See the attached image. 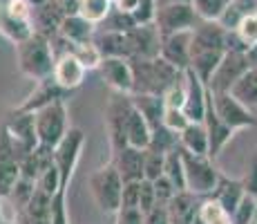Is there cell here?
<instances>
[{
	"label": "cell",
	"mask_w": 257,
	"mask_h": 224,
	"mask_svg": "<svg viewBox=\"0 0 257 224\" xmlns=\"http://www.w3.org/2000/svg\"><path fill=\"white\" fill-rule=\"evenodd\" d=\"M226 52V27L217 21H201L192 29V54L188 69H192L208 86Z\"/></svg>",
	"instance_id": "1"
},
{
	"label": "cell",
	"mask_w": 257,
	"mask_h": 224,
	"mask_svg": "<svg viewBox=\"0 0 257 224\" xmlns=\"http://www.w3.org/2000/svg\"><path fill=\"white\" fill-rule=\"evenodd\" d=\"M16 63L23 77L32 79L34 83L45 81L54 74V65H56L52 41L43 34L34 32L27 41L16 45Z\"/></svg>",
	"instance_id": "2"
},
{
	"label": "cell",
	"mask_w": 257,
	"mask_h": 224,
	"mask_svg": "<svg viewBox=\"0 0 257 224\" xmlns=\"http://www.w3.org/2000/svg\"><path fill=\"white\" fill-rule=\"evenodd\" d=\"M132 74H135V92L132 94H157L164 97L168 88H172L184 72L170 65L161 56L157 58H130Z\"/></svg>",
	"instance_id": "3"
},
{
	"label": "cell",
	"mask_w": 257,
	"mask_h": 224,
	"mask_svg": "<svg viewBox=\"0 0 257 224\" xmlns=\"http://www.w3.org/2000/svg\"><path fill=\"white\" fill-rule=\"evenodd\" d=\"M181 155H184V171H186V191H192L199 197H210L221 177L219 168L215 166V162L210 157L192 155L184 148H181Z\"/></svg>",
	"instance_id": "4"
},
{
	"label": "cell",
	"mask_w": 257,
	"mask_h": 224,
	"mask_svg": "<svg viewBox=\"0 0 257 224\" xmlns=\"http://www.w3.org/2000/svg\"><path fill=\"white\" fill-rule=\"evenodd\" d=\"M90 191L96 202V206L103 213H118L121 208V195H123V179L118 175L114 164L98 168L90 175Z\"/></svg>",
	"instance_id": "5"
},
{
	"label": "cell",
	"mask_w": 257,
	"mask_h": 224,
	"mask_svg": "<svg viewBox=\"0 0 257 224\" xmlns=\"http://www.w3.org/2000/svg\"><path fill=\"white\" fill-rule=\"evenodd\" d=\"M36 114V132H38V146L45 148H56L58 143L65 139V134L70 132V123H67V108L65 101L52 103Z\"/></svg>",
	"instance_id": "6"
},
{
	"label": "cell",
	"mask_w": 257,
	"mask_h": 224,
	"mask_svg": "<svg viewBox=\"0 0 257 224\" xmlns=\"http://www.w3.org/2000/svg\"><path fill=\"white\" fill-rule=\"evenodd\" d=\"M83 146H85V134H83V130L81 128H70L65 139L54 148V162H56V168L61 173V191L58 193H67V188H70L72 175L78 166Z\"/></svg>",
	"instance_id": "7"
},
{
	"label": "cell",
	"mask_w": 257,
	"mask_h": 224,
	"mask_svg": "<svg viewBox=\"0 0 257 224\" xmlns=\"http://www.w3.org/2000/svg\"><path fill=\"white\" fill-rule=\"evenodd\" d=\"M132 106V97L130 94H121V92H112L107 99L105 106V130L107 139H110V148L112 155L118 153L121 148L127 146L125 139V119Z\"/></svg>",
	"instance_id": "8"
},
{
	"label": "cell",
	"mask_w": 257,
	"mask_h": 224,
	"mask_svg": "<svg viewBox=\"0 0 257 224\" xmlns=\"http://www.w3.org/2000/svg\"><path fill=\"white\" fill-rule=\"evenodd\" d=\"M199 23H201V18L197 16L192 3L161 5V7L157 9V18H155V25L161 36L179 34V32H192Z\"/></svg>",
	"instance_id": "9"
},
{
	"label": "cell",
	"mask_w": 257,
	"mask_h": 224,
	"mask_svg": "<svg viewBox=\"0 0 257 224\" xmlns=\"http://www.w3.org/2000/svg\"><path fill=\"white\" fill-rule=\"evenodd\" d=\"M212 108H215L217 117L230 126L233 130H246V128L257 126V117L250 108H246L241 101H237L230 92H210Z\"/></svg>",
	"instance_id": "10"
},
{
	"label": "cell",
	"mask_w": 257,
	"mask_h": 224,
	"mask_svg": "<svg viewBox=\"0 0 257 224\" xmlns=\"http://www.w3.org/2000/svg\"><path fill=\"white\" fill-rule=\"evenodd\" d=\"M250 69L246 52H226V56L221 58V63L217 65L215 74H212L208 90L210 92H230L235 88V83L244 77Z\"/></svg>",
	"instance_id": "11"
},
{
	"label": "cell",
	"mask_w": 257,
	"mask_h": 224,
	"mask_svg": "<svg viewBox=\"0 0 257 224\" xmlns=\"http://www.w3.org/2000/svg\"><path fill=\"white\" fill-rule=\"evenodd\" d=\"M32 3H34V14H32L34 32L43 34L47 38L56 36L63 21L67 18L61 3L58 0H32Z\"/></svg>",
	"instance_id": "12"
},
{
	"label": "cell",
	"mask_w": 257,
	"mask_h": 224,
	"mask_svg": "<svg viewBox=\"0 0 257 224\" xmlns=\"http://www.w3.org/2000/svg\"><path fill=\"white\" fill-rule=\"evenodd\" d=\"M98 72H101V79L112 92H135V74H132L130 58H103Z\"/></svg>",
	"instance_id": "13"
},
{
	"label": "cell",
	"mask_w": 257,
	"mask_h": 224,
	"mask_svg": "<svg viewBox=\"0 0 257 224\" xmlns=\"http://www.w3.org/2000/svg\"><path fill=\"white\" fill-rule=\"evenodd\" d=\"M208 94L210 90L197 77L192 69H186V103L184 112L190 121L204 123L206 119V108H208Z\"/></svg>",
	"instance_id": "14"
},
{
	"label": "cell",
	"mask_w": 257,
	"mask_h": 224,
	"mask_svg": "<svg viewBox=\"0 0 257 224\" xmlns=\"http://www.w3.org/2000/svg\"><path fill=\"white\" fill-rule=\"evenodd\" d=\"M190 54H192V32H179L161 36V52L159 56L168 61L177 69L186 72L190 67Z\"/></svg>",
	"instance_id": "15"
},
{
	"label": "cell",
	"mask_w": 257,
	"mask_h": 224,
	"mask_svg": "<svg viewBox=\"0 0 257 224\" xmlns=\"http://www.w3.org/2000/svg\"><path fill=\"white\" fill-rule=\"evenodd\" d=\"M70 94L72 92H67L65 88H61L56 81H54V77H49V79H45V81L36 83L34 92L27 94V99H25L16 110H21V112H36V110H41V108H45V106H52V103L65 101V99H70Z\"/></svg>",
	"instance_id": "16"
},
{
	"label": "cell",
	"mask_w": 257,
	"mask_h": 224,
	"mask_svg": "<svg viewBox=\"0 0 257 224\" xmlns=\"http://www.w3.org/2000/svg\"><path fill=\"white\" fill-rule=\"evenodd\" d=\"M132 45V58H157L161 52V34L157 25H139L127 32Z\"/></svg>",
	"instance_id": "17"
},
{
	"label": "cell",
	"mask_w": 257,
	"mask_h": 224,
	"mask_svg": "<svg viewBox=\"0 0 257 224\" xmlns=\"http://www.w3.org/2000/svg\"><path fill=\"white\" fill-rule=\"evenodd\" d=\"M7 130L23 143L27 151L38 148V132H36V114L34 112H21V110H12L5 119Z\"/></svg>",
	"instance_id": "18"
},
{
	"label": "cell",
	"mask_w": 257,
	"mask_h": 224,
	"mask_svg": "<svg viewBox=\"0 0 257 224\" xmlns=\"http://www.w3.org/2000/svg\"><path fill=\"white\" fill-rule=\"evenodd\" d=\"M112 164L116 166L118 175L123 182H141L143 177V166H146V151L135 146H125L118 153L112 155Z\"/></svg>",
	"instance_id": "19"
},
{
	"label": "cell",
	"mask_w": 257,
	"mask_h": 224,
	"mask_svg": "<svg viewBox=\"0 0 257 224\" xmlns=\"http://www.w3.org/2000/svg\"><path fill=\"white\" fill-rule=\"evenodd\" d=\"M85 65L78 61L74 54H63V56L56 58V65H54V81L61 88H65L67 92H74L83 86L85 81Z\"/></svg>",
	"instance_id": "20"
},
{
	"label": "cell",
	"mask_w": 257,
	"mask_h": 224,
	"mask_svg": "<svg viewBox=\"0 0 257 224\" xmlns=\"http://www.w3.org/2000/svg\"><path fill=\"white\" fill-rule=\"evenodd\" d=\"M206 130H208V139H210V153L208 157L212 162H217V157L221 155V151L226 148V143L230 141V139L235 137V130L230 126H226L224 121H221L219 117H217L215 108H212V99L208 94V108H206Z\"/></svg>",
	"instance_id": "21"
},
{
	"label": "cell",
	"mask_w": 257,
	"mask_h": 224,
	"mask_svg": "<svg viewBox=\"0 0 257 224\" xmlns=\"http://www.w3.org/2000/svg\"><path fill=\"white\" fill-rule=\"evenodd\" d=\"M204 197L195 195L192 191H179L172 202L168 204V215H170L172 224H195L199 217V206Z\"/></svg>",
	"instance_id": "22"
},
{
	"label": "cell",
	"mask_w": 257,
	"mask_h": 224,
	"mask_svg": "<svg viewBox=\"0 0 257 224\" xmlns=\"http://www.w3.org/2000/svg\"><path fill=\"white\" fill-rule=\"evenodd\" d=\"M94 45L101 49L103 58H132V45L127 34L123 32H105L96 29Z\"/></svg>",
	"instance_id": "23"
},
{
	"label": "cell",
	"mask_w": 257,
	"mask_h": 224,
	"mask_svg": "<svg viewBox=\"0 0 257 224\" xmlns=\"http://www.w3.org/2000/svg\"><path fill=\"white\" fill-rule=\"evenodd\" d=\"M125 139H127V146L141 148V151H146L152 141L150 123L146 121V117L141 114V110L135 106V101H132L130 112H127V119H125Z\"/></svg>",
	"instance_id": "24"
},
{
	"label": "cell",
	"mask_w": 257,
	"mask_h": 224,
	"mask_svg": "<svg viewBox=\"0 0 257 224\" xmlns=\"http://www.w3.org/2000/svg\"><path fill=\"white\" fill-rule=\"evenodd\" d=\"M210 197H212L215 202H219L221 206H224L226 211L233 215L235 208L239 206L241 200L246 197L244 182H241V179H233V177H228V175H224V173H221L219 182H217V188L212 191Z\"/></svg>",
	"instance_id": "25"
},
{
	"label": "cell",
	"mask_w": 257,
	"mask_h": 224,
	"mask_svg": "<svg viewBox=\"0 0 257 224\" xmlns=\"http://www.w3.org/2000/svg\"><path fill=\"white\" fill-rule=\"evenodd\" d=\"M96 29H98L96 25H92L90 21H85L81 14H72V16H67L65 21H63L58 34H61L63 38H67L72 45H85V43L94 41Z\"/></svg>",
	"instance_id": "26"
},
{
	"label": "cell",
	"mask_w": 257,
	"mask_h": 224,
	"mask_svg": "<svg viewBox=\"0 0 257 224\" xmlns=\"http://www.w3.org/2000/svg\"><path fill=\"white\" fill-rule=\"evenodd\" d=\"M179 146L184 151L192 153V155H204L208 157L210 153V139H208V130H206V123H188L186 130L179 132Z\"/></svg>",
	"instance_id": "27"
},
{
	"label": "cell",
	"mask_w": 257,
	"mask_h": 224,
	"mask_svg": "<svg viewBox=\"0 0 257 224\" xmlns=\"http://www.w3.org/2000/svg\"><path fill=\"white\" fill-rule=\"evenodd\" d=\"M52 195L43 193L41 188H36L32 202L27 204L23 215H18L16 220H21L25 224H52Z\"/></svg>",
	"instance_id": "28"
},
{
	"label": "cell",
	"mask_w": 257,
	"mask_h": 224,
	"mask_svg": "<svg viewBox=\"0 0 257 224\" xmlns=\"http://www.w3.org/2000/svg\"><path fill=\"white\" fill-rule=\"evenodd\" d=\"M0 34H3L5 38H9L14 45H21L23 41H27L34 34V25L9 16V14L5 12V7L0 5Z\"/></svg>",
	"instance_id": "29"
},
{
	"label": "cell",
	"mask_w": 257,
	"mask_h": 224,
	"mask_svg": "<svg viewBox=\"0 0 257 224\" xmlns=\"http://www.w3.org/2000/svg\"><path fill=\"white\" fill-rule=\"evenodd\" d=\"M248 16H257V0H233L219 23L226 29H237L239 23Z\"/></svg>",
	"instance_id": "30"
},
{
	"label": "cell",
	"mask_w": 257,
	"mask_h": 224,
	"mask_svg": "<svg viewBox=\"0 0 257 224\" xmlns=\"http://www.w3.org/2000/svg\"><path fill=\"white\" fill-rule=\"evenodd\" d=\"M230 94L241 101L246 108H257V69H248L239 81L235 83V88L230 90Z\"/></svg>",
	"instance_id": "31"
},
{
	"label": "cell",
	"mask_w": 257,
	"mask_h": 224,
	"mask_svg": "<svg viewBox=\"0 0 257 224\" xmlns=\"http://www.w3.org/2000/svg\"><path fill=\"white\" fill-rule=\"evenodd\" d=\"M112 9H114V0H81L78 3V14L96 27L110 16Z\"/></svg>",
	"instance_id": "32"
},
{
	"label": "cell",
	"mask_w": 257,
	"mask_h": 224,
	"mask_svg": "<svg viewBox=\"0 0 257 224\" xmlns=\"http://www.w3.org/2000/svg\"><path fill=\"white\" fill-rule=\"evenodd\" d=\"M164 175L177 186V191H186V171H184V155L181 148L177 146L166 155V171Z\"/></svg>",
	"instance_id": "33"
},
{
	"label": "cell",
	"mask_w": 257,
	"mask_h": 224,
	"mask_svg": "<svg viewBox=\"0 0 257 224\" xmlns=\"http://www.w3.org/2000/svg\"><path fill=\"white\" fill-rule=\"evenodd\" d=\"M199 222L201 224H233V215L219 202L212 200V197H204V202L199 206Z\"/></svg>",
	"instance_id": "34"
},
{
	"label": "cell",
	"mask_w": 257,
	"mask_h": 224,
	"mask_svg": "<svg viewBox=\"0 0 257 224\" xmlns=\"http://www.w3.org/2000/svg\"><path fill=\"white\" fill-rule=\"evenodd\" d=\"M34 193H36V182H32V179H23V177L18 179V184L14 186L12 195L7 197V200L14 204V208H16V217H18V215H23V213H25L27 204L32 202Z\"/></svg>",
	"instance_id": "35"
},
{
	"label": "cell",
	"mask_w": 257,
	"mask_h": 224,
	"mask_svg": "<svg viewBox=\"0 0 257 224\" xmlns=\"http://www.w3.org/2000/svg\"><path fill=\"white\" fill-rule=\"evenodd\" d=\"M230 3H233V0H192V7H195L197 16H199L201 21L219 23Z\"/></svg>",
	"instance_id": "36"
},
{
	"label": "cell",
	"mask_w": 257,
	"mask_h": 224,
	"mask_svg": "<svg viewBox=\"0 0 257 224\" xmlns=\"http://www.w3.org/2000/svg\"><path fill=\"white\" fill-rule=\"evenodd\" d=\"M135 27H139L135 21V16L132 14H125V12H121V9H112L110 12V16L105 18L101 25H98V29H105V32H123V34H127V32H132Z\"/></svg>",
	"instance_id": "37"
},
{
	"label": "cell",
	"mask_w": 257,
	"mask_h": 224,
	"mask_svg": "<svg viewBox=\"0 0 257 224\" xmlns=\"http://www.w3.org/2000/svg\"><path fill=\"white\" fill-rule=\"evenodd\" d=\"M18 179H21V166L18 164L0 162V200H7L12 195Z\"/></svg>",
	"instance_id": "38"
},
{
	"label": "cell",
	"mask_w": 257,
	"mask_h": 224,
	"mask_svg": "<svg viewBox=\"0 0 257 224\" xmlns=\"http://www.w3.org/2000/svg\"><path fill=\"white\" fill-rule=\"evenodd\" d=\"M166 155H168V153H159V151H152V148H146V166H143V177H146L148 182H157L159 177H164Z\"/></svg>",
	"instance_id": "39"
},
{
	"label": "cell",
	"mask_w": 257,
	"mask_h": 224,
	"mask_svg": "<svg viewBox=\"0 0 257 224\" xmlns=\"http://www.w3.org/2000/svg\"><path fill=\"white\" fill-rule=\"evenodd\" d=\"M72 54L85 65V69H98L103 63V54H101V49L94 45V41L85 43V45H74Z\"/></svg>",
	"instance_id": "40"
},
{
	"label": "cell",
	"mask_w": 257,
	"mask_h": 224,
	"mask_svg": "<svg viewBox=\"0 0 257 224\" xmlns=\"http://www.w3.org/2000/svg\"><path fill=\"white\" fill-rule=\"evenodd\" d=\"M36 188H41L43 193H47V195H52V197L61 191V173H58V168H56V162L41 173V177L36 179Z\"/></svg>",
	"instance_id": "41"
},
{
	"label": "cell",
	"mask_w": 257,
	"mask_h": 224,
	"mask_svg": "<svg viewBox=\"0 0 257 224\" xmlns=\"http://www.w3.org/2000/svg\"><path fill=\"white\" fill-rule=\"evenodd\" d=\"M164 103H166V108L184 110V103H186V72H184V79H179L175 86L168 88L164 92Z\"/></svg>",
	"instance_id": "42"
},
{
	"label": "cell",
	"mask_w": 257,
	"mask_h": 224,
	"mask_svg": "<svg viewBox=\"0 0 257 224\" xmlns=\"http://www.w3.org/2000/svg\"><path fill=\"white\" fill-rule=\"evenodd\" d=\"M157 9H159L157 0H141L139 7L132 12V16H135L137 25H155Z\"/></svg>",
	"instance_id": "43"
},
{
	"label": "cell",
	"mask_w": 257,
	"mask_h": 224,
	"mask_svg": "<svg viewBox=\"0 0 257 224\" xmlns=\"http://www.w3.org/2000/svg\"><path fill=\"white\" fill-rule=\"evenodd\" d=\"M155 193H157V206H168V204L172 202V197H175L179 191H177L175 184L164 175L155 182Z\"/></svg>",
	"instance_id": "44"
},
{
	"label": "cell",
	"mask_w": 257,
	"mask_h": 224,
	"mask_svg": "<svg viewBox=\"0 0 257 224\" xmlns=\"http://www.w3.org/2000/svg\"><path fill=\"white\" fill-rule=\"evenodd\" d=\"M188 123H192L190 119L186 117L184 110H175V108H166V114H164V126L168 128V130L177 132L179 134L181 130H186Z\"/></svg>",
	"instance_id": "45"
},
{
	"label": "cell",
	"mask_w": 257,
	"mask_h": 224,
	"mask_svg": "<svg viewBox=\"0 0 257 224\" xmlns=\"http://www.w3.org/2000/svg\"><path fill=\"white\" fill-rule=\"evenodd\" d=\"M143 182V179H141ZM141 182H123V195H121V208H139L141 200ZM141 211V208H139Z\"/></svg>",
	"instance_id": "46"
},
{
	"label": "cell",
	"mask_w": 257,
	"mask_h": 224,
	"mask_svg": "<svg viewBox=\"0 0 257 224\" xmlns=\"http://www.w3.org/2000/svg\"><path fill=\"white\" fill-rule=\"evenodd\" d=\"M255 211H257V200H255V197H250V195H246L244 200H241L239 206L235 208L233 224H248L250 220H253Z\"/></svg>",
	"instance_id": "47"
},
{
	"label": "cell",
	"mask_w": 257,
	"mask_h": 224,
	"mask_svg": "<svg viewBox=\"0 0 257 224\" xmlns=\"http://www.w3.org/2000/svg\"><path fill=\"white\" fill-rule=\"evenodd\" d=\"M235 32L239 34V38L244 41L246 47L255 45V43H257V16H248V18H244V21L239 23V27H237Z\"/></svg>",
	"instance_id": "48"
},
{
	"label": "cell",
	"mask_w": 257,
	"mask_h": 224,
	"mask_svg": "<svg viewBox=\"0 0 257 224\" xmlns=\"http://www.w3.org/2000/svg\"><path fill=\"white\" fill-rule=\"evenodd\" d=\"M241 182H244V188H246V195L255 197L257 200V153L253 157H250L248 162V168H246L244 177H241Z\"/></svg>",
	"instance_id": "49"
},
{
	"label": "cell",
	"mask_w": 257,
	"mask_h": 224,
	"mask_svg": "<svg viewBox=\"0 0 257 224\" xmlns=\"http://www.w3.org/2000/svg\"><path fill=\"white\" fill-rule=\"evenodd\" d=\"M157 206V193H155V182H148L143 179L141 182V200H139V208L143 213L152 211Z\"/></svg>",
	"instance_id": "50"
},
{
	"label": "cell",
	"mask_w": 257,
	"mask_h": 224,
	"mask_svg": "<svg viewBox=\"0 0 257 224\" xmlns=\"http://www.w3.org/2000/svg\"><path fill=\"white\" fill-rule=\"evenodd\" d=\"M114 215V224H143V211L139 208H118V213Z\"/></svg>",
	"instance_id": "51"
},
{
	"label": "cell",
	"mask_w": 257,
	"mask_h": 224,
	"mask_svg": "<svg viewBox=\"0 0 257 224\" xmlns=\"http://www.w3.org/2000/svg\"><path fill=\"white\" fill-rule=\"evenodd\" d=\"M143 224H172L166 206H155L152 211L143 213Z\"/></svg>",
	"instance_id": "52"
},
{
	"label": "cell",
	"mask_w": 257,
	"mask_h": 224,
	"mask_svg": "<svg viewBox=\"0 0 257 224\" xmlns=\"http://www.w3.org/2000/svg\"><path fill=\"white\" fill-rule=\"evenodd\" d=\"M139 3L141 0H114V7L121 9V12H125V14H132L137 7H139Z\"/></svg>",
	"instance_id": "53"
},
{
	"label": "cell",
	"mask_w": 257,
	"mask_h": 224,
	"mask_svg": "<svg viewBox=\"0 0 257 224\" xmlns=\"http://www.w3.org/2000/svg\"><path fill=\"white\" fill-rule=\"evenodd\" d=\"M246 58H248L250 69H257V43H255V45H250V47L246 49Z\"/></svg>",
	"instance_id": "54"
},
{
	"label": "cell",
	"mask_w": 257,
	"mask_h": 224,
	"mask_svg": "<svg viewBox=\"0 0 257 224\" xmlns=\"http://www.w3.org/2000/svg\"><path fill=\"white\" fill-rule=\"evenodd\" d=\"M175 3H192V0H157V5H175Z\"/></svg>",
	"instance_id": "55"
},
{
	"label": "cell",
	"mask_w": 257,
	"mask_h": 224,
	"mask_svg": "<svg viewBox=\"0 0 257 224\" xmlns=\"http://www.w3.org/2000/svg\"><path fill=\"white\" fill-rule=\"evenodd\" d=\"M248 224H257V211H255V215H253V220H250Z\"/></svg>",
	"instance_id": "56"
},
{
	"label": "cell",
	"mask_w": 257,
	"mask_h": 224,
	"mask_svg": "<svg viewBox=\"0 0 257 224\" xmlns=\"http://www.w3.org/2000/svg\"><path fill=\"white\" fill-rule=\"evenodd\" d=\"M0 224H14V222H5V220H0Z\"/></svg>",
	"instance_id": "57"
},
{
	"label": "cell",
	"mask_w": 257,
	"mask_h": 224,
	"mask_svg": "<svg viewBox=\"0 0 257 224\" xmlns=\"http://www.w3.org/2000/svg\"><path fill=\"white\" fill-rule=\"evenodd\" d=\"M0 220H3V206H0Z\"/></svg>",
	"instance_id": "58"
}]
</instances>
